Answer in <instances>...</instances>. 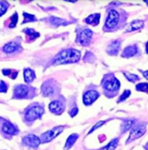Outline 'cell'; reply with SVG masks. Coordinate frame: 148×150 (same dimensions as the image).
Listing matches in <instances>:
<instances>
[{"label":"cell","instance_id":"26","mask_svg":"<svg viewBox=\"0 0 148 150\" xmlns=\"http://www.w3.org/2000/svg\"><path fill=\"white\" fill-rule=\"evenodd\" d=\"M124 74L127 77V79L131 82H135V81L139 80V77L137 75L133 74H127V73H124Z\"/></svg>","mask_w":148,"mask_h":150},{"label":"cell","instance_id":"36","mask_svg":"<svg viewBox=\"0 0 148 150\" xmlns=\"http://www.w3.org/2000/svg\"><path fill=\"white\" fill-rule=\"evenodd\" d=\"M146 49H147V53L148 54V42L147 43V47H146Z\"/></svg>","mask_w":148,"mask_h":150},{"label":"cell","instance_id":"24","mask_svg":"<svg viewBox=\"0 0 148 150\" xmlns=\"http://www.w3.org/2000/svg\"><path fill=\"white\" fill-rule=\"evenodd\" d=\"M24 31V33H26L29 36L32 37V38H36V37L39 36V34L32 29H25Z\"/></svg>","mask_w":148,"mask_h":150},{"label":"cell","instance_id":"10","mask_svg":"<svg viewBox=\"0 0 148 150\" xmlns=\"http://www.w3.org/2000/svg\"><path fill=\"white\" fill-rule=\"evenodd\" d=\"M28 93L29 89L26 86H16L14 90V97L16 98H24L28 96Z\"/></svg>","mask_w":148,"mask_h":150},{"label":"cell","instance_id":"22","mask_svg":"<svg viewBox=\"0 0 148 150\" xmlns=\"http://www.w3.org/2000/svg\"><path fill=\"white\" fill-rule=\"evenodd\" d=\"M49 20H50V23L55 25H62V24L65 25L67 23V22L65 20L58 18V17H55V16H51Z\"/></svg>","mask_w":148,"mask_h":150},{"label":"cell","instance_id":"25","mask_svg":"<svg viewBox=\"0 0 148 150\" xmlns=\"http://www.w3.org/2000/svg\"><path fill=\"white\" fill-rule=\"evenodd\" d=\"M136 89H137V91H139L148 92V83H140V84L137 85Z\"/></svg>","mask_w":148,"mask_h":150},{"label":"cell","instance_id":"20","mask_svg":"<svg viewBox=\"0 0 148 150\" xmlns=\"http://www.w3.org/2000/svg\"><path fill=\"white\" fill-rule=\"evenodd\" d=\"M77 139H78V135L77 134H73V135H70L67 140V142H66V145H65V148H64L65 150L70 149L74 145V143L76 142Z\"/></svg>","mask_w":148,"mask_h":150},{"label":"cell","instance_id":"6","mask_svg":"<svg viewBox=\"0 0 148 150\" xmlns=\"http://www.w3.org/2000/svg\"><path fill=\"white\" fill-rule=\"evenodd\" d=\"M92 35H93L92 30H89V29H85V30H82L78 35V42L82 45L88 46L89 44V42H90Z\"/></svg>","mask_w":148,"mask_h":150},{"label":"cell","instance_id":"23","mask_svg":"<svg viewBox=\"0 0 148 150\" xmlns=\"http://www.w3.org/2000/svg\"><path fill=\"white\" fill-rule=\"evenodd\" d=\"M133 124V120H125L123 121V125H122V132L127 131Z\"/></svg>","mask_w":148,"mask_h":150},{"label":"cell","instance_id":"17","mask_svg":"<svg viewBox=\"0 0 148 150\" xmlns=\"http://www.w3.org/2000/svg\"><path fill=\"white\" fill-rule=\"evenodd\" d=\"M3 49H4V51L5 53L11 54V53H13V52H15L16 50L18 49V45L14 42H9L8 44L4 46Z\"/></svg>","mask_w":148,"mask_h":150},{"label":"cell","instance_id":"31","mask_svg":"<svg viewBox=\"0 0 148 150\" xmlns=\"http://www.w3.org/2000/svg\"><path fill=\"white\" fill-rule=\"evenodd\" d=\"M7 91V86L4 81H0V92H6Z\"/></svg>","mask_w":148,"mask_h":150},{"label":"cell","instance_id":"13","mask_svg":"<svg viewBox=\"0 0 148 150\" xmlns=\"http://www.w3.org/2000/svg\"><path fill=\"white\" fill-rule=\"evenodd\" d=\"M2 129L4 133L8 135H16L17 133V129L15 128V126L11 123L10 122H5L2 127Z\"/></svg>","mask_w":148,"mask_h":150},{"label":"cell","instance_id":"33","mask_svg":"<svg viewBox=\"0 0 148 150\" xmlns=\"http://www.w3.org/2000/svg\"><path fill=\"white\" fill-rule=\"evenodd\" d=\"M16 22H17V15H16V14H15V15L11 16V23L10 27H11V28H12V27H15Z\"/></svg>","mask_w":148,"mask_h":150},{"label":"cell","instance_id":"1","mask_svg":"<svg viewBox=\"0 0 148 150\" xmlns=\"http://www.w3.org/2000/svg\"><path fill=\"white\" fill-rule=\"evenodd\" d=\"M81 53L78 50L73 48L66 49L61 52L55 57L52 64L53 65H61V64H68V63H74L80 60Z\"/></svg>","mask_w":148,"mask_h":150},{"label":"cell","instance_id":"29","mask_svg":"<svg viewBox=\"0 0 148 150\" xmlns=\"http://www.w3.org/2000/svg\"><path fill=\"white\" fill-rule=\"evenodd\" d=\"M7 11V5L4 3H0V16L4 15Z\"/></svg>","mask_w":148,"mask_h":150},{"label":"cell","instance_id":"35","mask_svg":"<svg viewBox=\"0 0 148 150\" xmlns=\"http://www.w3.org/2000/svg\"><path fill=\"white\" fill-rule=\"evenodd\" d=\"M143 75H144V77L147 79H148V71H146V72H144L143 73Z\"/></svg>","mask_w":148,"mask_h":150},{"label":"cell","instance_id":"14","mask_svg":"<svg viewBox=\"0 0 148 150\" xmlns=\"http://www.w3.org/2000/svg\"><path fill=\"white\" fill-rule=\"evenodd\" d=\"M119 45H120V41L119 40H115L113 41L110 45L107 48V52L108 54H112V55H116L118 54L119 50Z\"/></svg>","mask_w":148,"mask_h":150},{"label":"cell","instance_id":"28","mask_svg":"<svg viewBox=\"0 0 148 150\" xmlns=\"http://www.w3.org/2000/svg\"><path fill=\"white\" fill-rule=\"evenodd\" d=\"M130 93H131V91L129 90H126L124 91V93L120 96V98H119V102H122V101H124V100H126L129 96H130Z\"/></svg>","mask_w":148,"mask_h":150},{"label":"cell","instance_id":"18","mask_svg":"<svg viewBox=\"0 0 148 150\" xmlns=\"http://www.w3.org/2000/svg\"><path fill=\"white\" fill-rule=\"evenodd\" d=\"M100 14H93V15H90L85 20L87 23L89 24H92V25H97L99 23V21H100Z\"/></svg>","mask_w":148,"mask_h":150},{"label":"cell","instance_id":"9","mask_svg":"<svg viewBox=\"0 0 148 150\" xmlns=\"http://www.w3.org/2000/svg\"><path fill=\"white\" fill-rule=\"evenodd\" d=\"M119 88V82L117 79L113 78L109 80H107L104 83V89L108 91H116Z\"/></svg>","mask_w":148,"mask_h":150},{"label":"cell","instance_id":"11","mask_svg":"<svg viewBox=\"0 0 148 150\" xmlns=\"http://www.w3.org/2000/svg\"><path fill=\"white\" fill-rule=\"evenodd\" d=\"M49 108L51 112L55 113V114H57L59 115L61 114L63 110H64V106H63V104L60 101H53L51 102L49 105Z\"/></svg>","mask_w":148,"mask_h":150},{"label":"cell","instance_id":"15","mask_svg":"<svg viewBox=\"0 0 148 150\" xmlns=\"http://www.w3.org/2000/svg\"><path fill=\"white\" fill-rule=\"evenodd\" d=\"M137 53H138V48L136 46H129L124 49L122 56L126 58H129V57L134 56Z\"/></svg>","mask_w":148,"mask_h":150},{"label":"cell","instance_id":"21","mask_svg":"<svg viewBox=\"0 0 148 150\" xmlns=\"http://www.w3.org/2000/svg\"><path fill=\"white\" fill-rule=\"evenodd\" d=\"M118 142H119V139L118 138H116V139H114V140H113V141H111L106 147H104L103 149L102 150H114L116 149V147H117V145H118Z\"/></svg>","mask_w":148,"mask_h":150},{"label":"cell","instance_id":"3","mask_svg":"<svg viewBox=\"0 0 148 150\" xmlns=\"http://www.w3.org/2000/svg\"><path fill=\"white\" fill-rule=\"evenodd\" d=\"M147 130V123L146 122H141L138 125H136L130 133V136L127 139V142H132L133 140L138 139L140 136L144 135Z\"/></svg>","mask_w":148,"mask_h":150},{"label":"cell","instance_id":"4","mask_svg":"<svg viewBox=\"0 0 148 150\" xmlns=\"http://www.w3.org/2000/svg\"><path fill=\"white\" fill-rule=\"evenodd\" d=\"M63 130V127L59 126V127H56V128H54L53 129L46 132L44 134L41 135V138H40V141L42 142H50L51 140H53L54 138H56L57 135H59L60 133Z\"/></svg>","mask_w":148,"mask_h":150},{"label":"cell","instance_id":"2","mask_svg":"<svg viewBox=\"0 0 148 150\" xmlns=\"http://www.w3.org/2000/svg\"><path fill=\"white\" fill-rule=\"evenodd\" d=\"M44 110L42 106L36 105H33L26 110V112L24 114V118L26 121L32 122V121H35L36 119L41 117L42 115L44 114Z\"/></svg>","mask_w":148,"mask_h":150},{"label":"cell","instance_id":"32","mask_svg":"<svg viewBox=\"0 0 148 150\" xmlns=\"http://www.w3.org/2000/svg\"><path fill=\"white\" fill-rule=\"evenodd\" d=\"M13 71H11V70H10V69H4V70H3V74L4 75H7V76H10L11 79H15L16 76L11 74V73H12Z\"/></svg>","mask_w":148,"mask_h":150},{"label":"cell","instance_id":"7","mask_svg":"<svg viewBox=\"0 0 148 150\" xmlns=\"http://www.w3.org/2000/svg\"><path fill=\"white\" fill-rule=\"evenodd\" d=\"M23 143L26 146L35 149L39 146V144L41 143V141H40V138H38L36 135H29L23 139Z\"/></svg>","mask_w":148,"mask_h":150},{"label":"cell","instance_id":"16","mask_svg":"<svg viewBox=\"0 0 148 150\" xmlns=\"http://www.w3.org/2000/svg\"><path fill=\"white\" fill-rule=\"evenodd\" d=\"M42 91H43V94L45 97H49V96H52L55 92V89L54 87L49 84V82H46L44 84L43 86V88H42Z\"/></svg>","mask_w":148,"mask_h":150},{"label":"cell","instance_id":"37","mask_svg":"<svg viewBox=\"0 0 148 150\" xmlns=\"http://www.w3.org/2000/svg\"><path fill=\"white\" fill-rule=\"evenodd\" d=\"M146 1V3H147V5H148V0H145Z\"/></svg>","mask_w":148,"mask_h":150},{"label":"cell","instance_id":"8","mask_svg":"<svg viewBox=\"0 0 148 150\" xmlns=\"http://www.w3.org/2000/svg\"><path fill=\"white\" fill-rule=\"evenodd\" d=\"M99 97V93L95 91H89L83 95V103L86 105H91L94 103Z\"/></svg>","mask_w":148,"mask_h":150},{"label":"cell","instance_id":"19","mask_svg":"<svg viewBox=\"0 0 148 150\" xmlns=\"http://www.w3.org/2000/svg\"><path fill=\"white\" fill-rule=\"evenodd\" d=\"M24 74L25 81H26L27 83H30V82H32V81L34 80L35 77H36L34 71H32V70L30 69V68H26V69L24 70Z\"/></svg>","mask_w":148,"mask_h":150},{"label":"cell","instance_id":"12","mask_svg":"<svg viewBox=\"0 0 148 150\" xmlns=\"http://www.w3.org/2000/svg\"><path fill=\"white\" fill-rule=\"evenodd\" d=\"M144 26V22L141 20H134L133 21L127 28H126V32H131L134 30H140Z\"/></svg>","mask_w":148,"mask_h":150},{"label":"cell","instance_id":"34","mask_svg":"<svg viewBox=\"0 0 148 150\" xmlns=\"http://www.w3.org/2000/svg\"><path fill=\"white\" fill-rule=\"evenodd\" d=\"M77 112H78V109H77L76 107H74L73 110H71V111H70V113H69V114H70V116H71V117H74V116L77 114Z\"/></svg>","mask_w":148,"mask_h":150},{"label":"cell","instance_id":"27","mask_svg":"<svg viewBox=\"0 0 148 150\" xmlns=\"http://www.w3.org/2000/svg\"><path fill=\"white\" fill-rule=\"evenodd\" d=\"M24 23H27V22H34L36 21V17L34 16L30 15V14H27V13H24Z\"/></svg>","mask_w":148,"mask_h":150},{"label":"cell","instance_id":"30","mask_svg":"<svg viewBox=\"0 0 148 150\" xmlns=\"http://www.w3.org/2000/svg\"><path fill=\"white\" fill-rule=\"evenodd\" d=\"M105 122H106V121H101V122H97V123H96V124H95V125H94V127L92 128V129H91V130L89 131V133H92V132H93L94 130H95V129H98L99 127L102 126V125H103Z\"/></svg>","mask_w":148,"mask_h":150},{"label":"cell","instance_id":"5","mask_svg":"<svg viewBox=\"0 0 148 150\" xmlns=\"http://www.w3.org/2000/svg\"><path fill=\"white\" fill-rule=\"evenodd\" d=\"M119 19V15L118 12L114 10H111L108 13V17L106 21V27L108 29H114L118 24Z\"/></svg>","mask_w":148,"mask_h":150}]
</instances>
